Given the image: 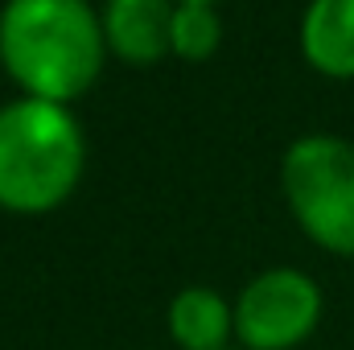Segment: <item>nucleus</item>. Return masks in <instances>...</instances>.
<instances>
[{"label": "nucleus", "mask_w": 354, "mask_h": 350, "mask_svg": "<svg viewBox=\"0 0 354 350\" xmlns=\"http://www.w3.org/2000/svg\"><path fill=\"white\" fill-rule=\"evenodd\" d=\"M103 54V17L87 0H8L0 8V62L33 99H79L99 79Z\"/></svg>", "instance_id": "nucleus-1"}, {"label": "nucleus", "mask_w": 354, "mask_h": 350, "mask_svg": "<svg viewBox=\"0 0 354 350\" xmlns=\"http://www.w3.org/2000/svg\"><path fill=\"white\" fill-rule=\"evenodd\" d=\"M83 177V128L66 103L17 99L0 107V206L46 214L62 206Z\"/></svg>", "instance_id": "nucleus-2"}, {"label": "nucleus", "mask_w": 354, "mask_h": 350, "mask_svg": "<svg viewBox=\"0 0 354 350\" xmlns=\"http://www.w3.org/2000/svg\"><path fill=\"white\" fill-rule=\"evenodd\" d=\"M280 181L301 231L326 252L354 256V145L301 136L284 153Z\"/></svg>", "instance_id": "nucleus-3"}, {"label": "nucleus", "mask_w": 354, "mask_h": 350, "mask_svg": "<svg viewBox=\"0 0 354 350\" xmlns=\"http://www.w3.org/2000/svg\"><path fill=\"white\" fill-rule=\"evenodd\" d=\"M322 317L317 284L297 268L260 272L235 305V334L248 350H292L301 347Z\"/></svg>", "instance_id": "nucleus-4"}, {"label": "nucleus", "mask_w": 354, "mask_h": 350, "mask_svg": "<svg viewBox=\"0 0 354 350\" xmlns=\"http://www.w3.org/2000/svg\"><path fill=\"white\" fill-rule=\"evenodd\" d=\"M174 0H107L103 4L107 50L132 66L165 58L174 33Z\"/></svg>", "instance_id": "nucleus-5"}, {"label": "nucleus", "mask_w": 354, "mask_h": 350, "mask_svg": "<svg viewBox=\"0 0 354 350\" xmlns=\"http://www.w3.org/2000/svg\"><path fill=\"white\" fill-rule=\"evenodd\" d=\"M301 50L313 71L354 79V0H309L301 17Z\"/></svg>", "instance_id": "nucleus-6"}, {"label": "nucleus", "mask_w": 354, "mask_h": 350, "mask_svg": "<svg viewBox=\"0 0 354 350\" xmlns=\"http://www.w3.org/2000/svg\"><path fill=\"white\" fill-rule=\"evenodd\" d=\"M235 309L210 288H181L169 305V334L181 350H227Z\"/></svg>", "instance_id": "nucleus-7"}, {"label": "nucleus", "mask_w": 354, "mask_h": 350, "mask_svg": "<svg viewBox=\"0 0 354 350\" xmlns=\"http://www.w3.org/2000/svg\"><path fill=\"white\" fill-rule=\"evenodd\" d=\"M218 17L210 4H177L174 8V33H169V54L185 62H202L218 50Z\"/></svg>", "instance_id": "nucleus-8"}, {"label": "nucleus", "mask_w": 354, "mask_h": 350, "mask_svg": "<svg viewBox=\"0 0 354 350\" xmlns=\"http://www.w3.org/2000/svg\"><path fill=\"white\" fill-rule=\"evenodd\" d=\"M177 4H210V8H214L218 0H177Z\"/></svg>", "instance_id": "nucleus-9"}]
</instances>
